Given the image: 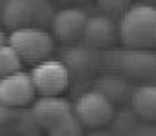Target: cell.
I'll return each mask as SVG.
<instances>
[{
    "instance_id": "obj_4",
    "label": "cell",
    "mask_w": 156,
    "mask_h": 136,
    "mask_svg": "<svg viewBox=\"0 0 156 136\" xmlns=\"http://www.w3.org/2000/svg\"><path fill=\"white\" fill-rule=\"evenodd\" d=\"M31 80L35 84L37 94L40 96H60L69 87L71 71L62 60H44L31 69Z\"/></svg>"
},
{
    "instance_id": "obj_17",
    "label": "cell",
    "mask_w": 156,
    "mask_h": 136,
    "mask_svg": "<svg viewBox=\"0 0 156 136\" xmlns=\"http://www.w3.org/2000/svg\"><path fill=\"white\" fill-rule=\"evenodd\" d=\"M5 44H7V37H5V33L0 29V47H2V45H5Z\"/></svg>"
},
{
    "instance_id": "obj_6",
    "label": "cell",
    "mask_w": 156,
    "mask_h": 136,
    "mask_svg": "<svg viewBox=\"0 0 156 136\" xmlns=\"http://www.w3.org/2000/svg\"><path fill=\"white\" fill-rule=\"evenodd\" d=\"M87 13L80 7H64L58 9L51 20L53 35L62 42H73L82 38L83 29L87 26Z\"/></svg>"
},
{
    "instance_id": "obj_8",
    "label": "cell",
    "mask_w": 156,
    "mask_h": 136,
    "mask_svg": "<svg viewBox=\"0 0 156 136\" xmlns=\"http://www.w3.org/2000/svg\"><path fill=\"white\" fill-rule=\"evenodd\" d=\"M120 38L118 26L107 15H93L87 20V26L83 29L82 40L83 45L89 49H104L109 47Z\"/></svg>"
},
{
    "instance_id": "obj_16",
    "label": "cell",
    "mask_w": 156,
    "mask_h": 136,
    "mask_svg": "<svg viewBox=\"0 0 156 136\" xmlns=\"http://www.w3.org/2000/svg\"><path fill=\"white\" fill-rule=\"evenodd\" d=\"M5 118H7V107H4V105H0V125L5 122Z\"/></svg>"
},
{
    "instance_id": "obj_5",
    "label": "cell",
    "mask_w": 156,
    "mask_h": 136,
    "mask_svg": "<svg viewBox=\"0 0 156 136\" xmlns=\"http://www.w3.org/2000/svg\"><path fill=\"white\" fill-rule=\"evenodd\" d=\"M37 89L31 75L26 71L15 73L0 80V105L4 107H26L35 103Z\"/></svg>"
},
{
    "instance_id": "obj_3",
    "label": "cell",
    "mask_w": 156,
    "mask_h": 136,
    "mask_svg": "<svg viewBox=\"0 0 156 136\" xmlns=\"http://www.w3.org/2000/svg\"><path fill=\"white\" fill-rule=\"evenodd\" d=\"M73 114L83 127H104L115 116V102L100 91H87L78 96Z\"/></svg>"
},
{
    "instance_id": "obj_10",
    "label": "cell",
    "mask_w": 156,
    "mask_h": 136,
    "mask_svg": "<svg viewBox=\"0 0 156 136\" xmlns=\"http://www.w3.org/2000/svg\"><path fill=\"white\" fill-rule=\"evenodd\" d=\"M0 15H2V22L11 31L29 27L31 24L37 22L33 0H5Z\"/></svg>"
},
{
    "instance_id": "obj_7",
    "label": "cell",
    "mask_w": 156,
    "mask_h": 136,
    "mask_svg": "<svg viewBox=\"0 0 156 136\" xmlns=\"http://www.w3.org/2000/svg\"><path fill=\"white\" fill-rule=\"evenodd\" d=\"M31 114L40 127L49 131L51 127L58 125L66 118L73 116V107L67 100L60 96H42L38 100H35L31 107Z\"/></svg>"
},
{
    "instance_id": "obj_2",
    "label": "cell",
    "mask_w": 156,
    "mask_h": 136,
    "mask_svg": "<svg viewBox=\"0 0 156 136\" xmlns=\"http://www.w3.org/2000/svg\"><path fill=\"white\" fill-rule=\"evenodd\" d=\"M7 44L18 53L22 62L37 65L49 58L55 47V40L42 27L29 26L24 29L11 31V35L7 37Z\"/></svg>"
},
{
    "instance_id": "obj_9",
    "label": "cell",
    "mask_w": 156,
    "mask_h": 136,
    "mask_svg": "<svg viewBox=\"0 0 156 136\" xmlns=\"http://www.w3.org/2000/svg\"><path fill=\"white\" fill-rule=\"evenodd\" d=\"M118 69L131 76H149L156 73V54L149 49H123L111 53Z\"/></svg>"
},
{
    "instance_id": "obj_11",
    "label": "cell",
    "mask_w": 156,
    "mask_h": 136,
    "mask_svg": "<svg viewBox=\"0 0 156 136\" xmlns=\"http://www.w3.org/2000/svg\"><path fill=\"white\" fill-rule=\"evenodd\" d=\"M131 109L136 116L156 122V84L134 87L131 92Z\"/></svg>"
},
{
    "instance_id": "obj_18",
    "label": "cell",
    "mask_w": 156,
    "mask_h": 136,
    "mask_svg": "<svg viewBox=\"0 0 156 136\" xmlns=\"http://www.w3.org/2000/svg\"><path fill=\"white\" fill-rule=\"evenodd\" d=\"M56 2H75V0H56Z\"/></svg>"
},
{
    "instance_id": "obj_12",
    "label": "cell",
    "mask_w": 156,
    "mask_h": 136,
    "mask_svg": "<svg viewBox=\"0 0 156 136\" xmlns=\"http://www.w3.org/2000/svg\"><path fill=\"white\" fill-rule=\"evenodd\" d=\"M96 53L91 51L89 47H75V49H69L67 51V56H66V65L69 71H76L78 75H83L87 71H91V67L94 65V56Z\"/></svg>"
},
{
    "instance_id": "obj_13",
    "label": "cell",
    "mask_w": 156,
    "mask_h": 136,
    "mask_svg": "<svg viewBox=\"0 0 156 136\" xmlns=\"http://www.w3.org/2000/svg\"><path fill=\"white\" fill-rule=\"evenodd\" d=\"M22 58L9 44L0 47V80L22 71Z\"/></svg>"
},
{
    "instance_id": "obj_1",
    "label": "cell",
    "mask_w": 156,
    "mask_h": 136,
    "mask_svg": "<svg viewBox=\"0 0 156 136\" xmlns=\"http://www.w3.org/2000/svg\"><path fill=\"white\" fill-rule=\"evenodd\" d=\"M120 40L131 49H151L156 45V5L133 4L120 18Z\"/></svg>"
},
{
    "instance_id": "obj_19",
    "label": "cell",
    "mask_w": 156,
    "mask_h": 136,
    "mask_svg": "<svg viewBox=\"0 0 156 136\" xmlns=\"http://www.w3.org/2000/svg\"><path fill=\"white\" fill-rule=\"evenodd\" d=\"M149 2H156V0H147V4H149Z\"/></svg>"
},
{
    "instance_id": "obj_14",
    "label": "cell",
    "mask_w": 156,
    "mask_h": 136,
    "mask_svg": "<svg viewBox=\"0 0 156 136\" xmlns=\"http://www.w3.org/2000/svg\"><path fill=\"white\" fill-rule=\"evenodd\" d=\"M47 136H83V125L76 120V116H69L58 125L51 127L47 131Z\"/></svg>"
},
{
    "instance_id": "obj_15",
    "label": "cell",
    "mask_w": 156,
    "mask_h": 136,
    "mask_svg": "<svg viewBox=\"0 0 156 136\" xmlns=\"http://www.w3.org/2000/svg\"><path fill=\"white\" fill-rule=\"evenodd\" d=\"M96 4L109 15H123L133 5L131 0H96Z\"/></svg>"
}]
</instances>
